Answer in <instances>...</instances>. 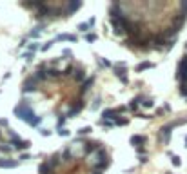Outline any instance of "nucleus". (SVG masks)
Wrapping results in <instances>:
<instances>
[{"mask_svg": "<svg viewBox=\"0 0 187 174\" xmlns=\"http://www.w3.org/2000/svg\"><path fill=\"white\" fill-rule=\"evenodd\" d=\"M55 40H56V42H76V34H71V33H60Z\"/></svg>", "mask_w": 187, "mask_h": 174, "instance_id": "13", "label": "nucleus"}, {"mask_svg": "<svg viewBox=\"0 0 187 174\" xmlns=\"http://www.w3.org/2000/svg\"><path fill=\"white\" fill-rule=\"evenodd\" d=\"M98 64H100L102 67H113V64H111L107 58H98Z\"/></svg>", "mask_w": 187, "mask_h": 174, "instance_id": "33", "label": "nucleus"}, {"mask_svg": "<svg viewBox=\"0 0 187 174\" xmlns=\"http://www.w3.org/2000/svg\"><path fill=\"white\" fill-rule=\"evenodd\" d=\"M38 49H42V45H38L36 42H31V44L27 45V51H29V53H36Z\"/></svg>", "mask_w": 187, "mask_h": 174, "instance_id": "30", "label": "nucleus"}, {"mask_svg": "<svg viewBox=\"0 0 187 174\" xmlns=\"http://www.w3.org/2000/svg\"><path fill=\"white\" fill-rule=\"evenodd\" d=\"M15 114H16V118H20V120H24L25 123H29V120L33 118V116H36L35 114V109L29 105V102L24 98L16 107H15Z\"/></svg>", "mask_w": 187, "mask_h": 174, "instance_id": "1", "label": "nucleus"}, {"mask_svg": "<svg viewBox=\"0 0 187 174\" xmlns=\"http://www.w3.org/2000/svg\"><path fill=\"white\" fill-rule=\"evenodd\" d=\"M178 123H184V122H173V123H167V125H164V127L160 129V140H162L164 143H169L171 133H173V129H175Z\"/></svg>", "mask_w": 187, "mask_h": 174, "instance_id": "4", "label": "nucleus"}, {"mask_svg": "<svg viewBox=\"0 0 187 174\" xmlns=\"http://www.w3.org/2000/svg\"><path fill=\"white\" fill-rule=\"evenodd\" d=\"M40 123H42V116H38V114H36V116H33V118L29 120V123H27V125H31V127H40Z\"/></svg>", "mask_w": 187, "mask_h": 174, "instance_id": "25", "label": "nucleus"}, {"mask_svg": "<svg viewBox=\"0 0 187 174\" xmlns=\"http://www.w3.org/2000/svg\"><path fill=\"white\" fill-rule=\"evenodd\" d=\"M96 156H98V160H96V162H109V154H107V151H105L104 147H100V149H98Z\"/></svg>", "mask_w": 187, "mask_h": 174, "instance_id": "19", "label": "nucleus"}, {"mask_svg": "<svg viewBox=\"0 0 187 174\" xmlns=\"http://www.w3.org/2000/svg\"><path fill=\"white\" fill-rule=\"evenodd\" d=\"M144 102H145V96H144V94H138V96H135V98L129 102V109H131V111H136L138 105L144 103Z\"/></svg>", "mask_w": 187, "mask_h": 174, "instance_id": "12", "label": "nucleus"}, {"mask_svg": "<svg viewBox=\"0 0 187 174\" xmlns=\"http://www.w3.org/2000/svg\"><path fill=\"white\" fill-rule=\"evenodd\" d=\"M169 156H171V163L175 165V167H180L182 165V158L180 156H176V154H173V153H167Z\"/></svg>", "mask_w": 187, "mask_h": 174, "instance_id": "26", "label": "nucleus"}, {"mask_svg": "<svg viewBox=\"0 0 187 174\" xmlns=\"http://www.w3.org/2000/svg\"><path fill=\"white\" fill-rule=\"evenodd\" d=\"M73 80H75V82H78V84H80V82L84 84V82L87 80V78H85V71H84V69H76V71H75V74H73Z\"/></svg>", "mask_w": 187, "mask_h": 174, "instance_id": "14", "label": "nucleus"}, {"mask_svg": "<svg viewBox=\"0 0 187 174\" xmlns=\"http://www.w3.org/2000/svg\"><path fill=\"white\" fill-rule=\"evenodd\" d=\"M65 120H67V116L60 114V116H58V120H56V129H64V125H65Z\"/></svg>", "mask_w": 187, "mask_h": 174, "instance_id": "29", "label": "nucleus"}, {"mask_svg": "<svg viewBox=\"0 0 187 174\" xmlns=\"http://www.w3.org/2000/svg\"><path fill=\"white\" fill-rule=\"evenodd\" d=\"M118 116H120V111H118V109H104V111H102V120L116 122Z\"/></svg>", "mask_w": 187, "mask_h": 174, "instance_id": "6", "label": "nucleus"}, {"mask_svg": "<svg viewBox=\"0 0 187 174\" xmlns=\"http://www.w3.org/2000/svg\"><path fill=\"white\" fill-rule=\"evenodd\" d=\"M107 167H109V162H93V169H95V171H98V172L105 171Z\"/></svg>", "mask_w": 187, "mask_h": 174, "instance_id": "20", "label": "nucleus"}, {"mask_svg": "<svg viewBox=\"0 0 187 174\" xmlns=\"http://www.w3.org/2000/svg\"><path fill=\"white\" fill-rule=\"evenodd\" d=\"M180 13L187 16V0H185V2H180Z\"/></svg>", "mask_w": 187, "mask_h": 174, "instance_id": "40", "label": "nucleus"}, {"mask_svg": "<svg viewBox=\"0 0 187 174\" xmlns=\"http://www.w3.org/2000/svg\"><path fill=\"white\" fill-rule=\"evenodd\" d=\"M33 76H35V78H36L38 82H45V80L49 78V76H47V71H36V73H35Z\"/></svg>", "mask_w": 187, "mask_h": 174, "instance_id": "24", "label": "nucleus"}, {"mask_svg": "<svg viewBox=\"0 0 187 174\" xmlns=\"http://www.w3.org/2000/svg\"><path fill=\"white\" fill-rule=\"evenodd\" d=\"M93 129L91 127H82V129H78V136H85V134H89Z\"/></svg>", "mask_w": 187, "mask_h": 174, "instance_id": "35", "label": "nucleus"}, {"mask_svg": "<svg viewBox=\"0 0 187 174\" xmlns=\"http://www.w3.org/2000/svg\"><path fill=\"white\" fill-rule=\"evenodd\" d=\"M0 140H2V131H0Z\"/></svg>", "mask_w": 187, "mask_h": 174, "instance_id": "52", "label": "nucleus"}, {"mask_svg": "<svg viewBox=\"0 0 187 174\" xmlns=\"http://www.w3.org/2000/svg\"><path fill=\"white\" fill-rule=\"evenodd\" d=\"M38 91V80L35 76H29L25 78V82L22 84V93L24 94H29V93H36Z\"/></svg>", "mask_w": 187, "mask_h": 174, "instance_id": "3", "label": "nucleus"}, {"mask_svg": "<svg viewBox=\"0 0 187 174\" xmlns=\"http://www.w3.org/2000/svg\"><path fill=\"white\" fill-rule=\"evenodd\" d=\"M185 49H187V44H185Z\"/></svg>", "mask_w": 187, "mask_h": 174, "instance_id": "53", "label": "nucleus"}, {"mask_svg": "<svg viewBox=\"0 0 187 174\" xmlns=\"http://www.w3.org/2000/svg\"><path fill=\"white\" fill-rule=\"evenodd\" d=\"M96 38H98V36H96V33H87V34H85V40H87L89 44L96 42Z\"/></svg>", "mask_w": 187, "mask_h": 174, "instance_id": "32", "label": "nucleus"}, {"mask_svg": "<svg viewBox=\"0 0 187 174\" xmlns=\"http://www.w3.org/2000/svg\"><path fill=\"white\" fill-rule=\"evenodd\" d=\"M18 160H20V162H27V160H31V156H29V154H20Z\"/></svg>", "mask_w": 187, "mask_h": 174, "instance_id": "44", "label": "nucleus"}, {"mask_svg": "<svg viewBox=\"0 0 187 174\" xmlns=\"http://www.w3.org/2000/svg\"><path fill=\"white\" fill-rule=\"evenodd\" d=\"M180 31H182L180 27H176V25H171V27H167V29H165L162 34H164L165 38H169V40H175V38H176V34H178Z\"/></svg>", "mask_w": 187, "mask_h": 174, "instance_id": "9", "label": "nucleus"}, {"mask_svg": "<svg viewBox=\"0 0 187 174\" xmlns=\"http://www.w3.org/2000/svg\"><path fill=\"white\" fill-rule=\"evenodd\" d=\"M62 54L64 56H71V49H62Z\"/></svg>", "mask_w": 187, "mask_h": 174, "instance_id": "46", "label": "nucleus"}, {"mask_svg": "<svg viewBox=\"0 0 187 174\" xmlns=\"http://www.w3.org/2000/svg\"><path fill=\"white\" fill-rule=\"evenodd\" d=\"M184 142H185V147H187V136H185V140H184Z\"/></svg>", "mask_w": 187, "mask_h": 174, "instance_id": "51", "label": "nucleus"}, {"mask_svg": "<svg viewBox=\"0 0 187 174\" xmlns=\"http://www.w3.org/2000/svg\"><path fill=\"white\" fill-rule=\"evenodd\" d=\"M136 153H138L140 156H145V147H136Z\"/></svg>", "mask_w": 187, "mask_h": 174, "instance_id": "43", "label": "nucleus"}, {"mask_svg": "<svg viewBox=\"0 0 187 174\" xmlns=\"http://www.w3.org/2000/svg\"><path fill=\"white\" fill-rule=\"evenodd\" d=\"M9 142H11V147L15 151H27L31 147V143L25 142V140H22L16 133H9Z\"/></svg>", "mask_w": 187, "mask_h": 174, "instance_id": "2", "label": "nucleus"}, {"mask_svg": "<svg viewBox=\"0 0 187 174\" xmlns=\"http://www.w3.org/2000/svg\"><path fill=\"white\" fill-rule=\"evenodd\" d=\"M0 125H2V127H7V120H5V118H0Z\"/></svg>", "mask_w": 187, "mask_h": 174, "instance_id": "49", "label": "nucleus"}, {"mask_svg": "<svg viewBox=\"0 0 187 174\" xmlns=\"http://www.w3.org/2000/svg\"><path fill=\"white\" fill-rule=\"evenodd\" d=\"M145 140H147V138H145L144 134H135V136H131V140H129V142H131V145H133V147H144Z\"/></svg>", "mask_w": 187, "mask_h": 174, "instance_id": "11", "label": "nucleus"}, {"mask_svg": "<svg viewBox=\"0 0 187 174\" xmlns=\"http://www.w3.org/2000/svg\"><path fill=\"white\" fill-rule=\"evenodd\" d=\"M13 151V147H9V145H0V154H9Z\"/></svg>", "mask_w": 187, "mask_h": 174, "instance_id": "36", "label": "nucleus"}, {"mask_svg": "<svg viewBox=\"0 0 187 174\" xmlns=\"http://www.w3.org/2000/svg\"><path fill=\"white\" fill-rule=\"evenodd\" d=\"M82 7V2L80 0H73V2H69L67 5H65V15L69 16V15H73L75 11H78Z\"/></svg>", "mask_w": 187, "mask_h": 174, "instance_id": "8", "label": "nucleus"}, {"mask_svg": "<svg viewBox=\"0 0 187 174\" xmlns=\"http://www.w3.org/2000/svg\"><path fill=\"white\" fill-rule=\"evenodd\" d=\"M18 165L16 160H0V167L2 169H15Z\"/></svg>", "mask_w": 187, "mask_h": 174, "instance_id": "17", "label": "nucleus"}, {"mask_svg": "<svg viewBox=\"0 0 187 174\" xmlns=\"http://www.w3.org/2000/svg\"><path fill=\"white\" fill-rule=\"evenodd\" d=\"M62 160H65V162L73 160V154H71V149H69V147H65V149L62 151Z\"/></svg>", "mask_w": 187, "mask_h": 174, "instance_id": "28", "label": "nucleus"}, {"mask_svg": "<svg viewBox=\"0 0 187 174\" xmlns=\"http://www.w3.org/2000/svg\"><path fill=\"white\" fill-rule=\"evenodd\" d=\"M53 44H55V40H51V42H45V44L42 45V51H44V53H45V51H49V49L53 47Z\"/></svg>", "mask_w": 187, "mask_h": 174, "instance_id": "39", "label": "nucleus"}, {"mask_svg": "<svg viewBox=\"0 0 187 174\" xmlns=\"http://www.w3.org/2000/svg\"><path fill=\"white\" fill-rule=\"evenodd\" d=\"M75 71H76V69H75V67H73V65H67V67H65V69H64V71H62V76H69V74H71V73H73V74H75Z\"/></svg>", "mask_w": 187, "mask_h": 174, "instance_id": "31", "label": "nucleus"}, {"mask_svg": "<svg viewBox=\"0 0 187 174\" xmlns=\"http://www.w3.org/2000/svg\"><path fill=\"white\" fill-rule=\"evenodd\" d=\"M98 107H100V100H96V102H95V103H93V107H91V109H95V111H96V109H98Z\"/></svg>", "mask_w": 187, "mask_h": 174, "instance_id": "48", "label": "nucleus"}, {"mask_svg": "<svg viewBox=\"0 0 187 174\" xmlns=\"http://www.w3.org/2000/svg\"><path fill=\"white\" fill-rule=\"evenodd\" d=\"M47 76H49V78H60V76H62V71H60V69H55V67H47Z\"/></svg>", "mask_w": 187, "mask_h": 174, "instance_id": "22", "label": "nucleus"}, {"mask_svg": "<svg viewBox=\"0 0 187 174\" xmlns=\"http://www.w3.org/2000/svg\"><path fill=\"white\" fill-rule=\"evenodd\" d=\"M76 29L87 34V33H89V29H93V27H91V24H89V22H82V24H78V25H76Z\"/></svg>", "mask_w": 187, "mask_h": 174, "instance_id": "23", "label": "nucleus"}, {"mask_svg": "<svg viewBox=\"0 0 187 174\" xmlns=\"http://www.w3.org/2000/svg\"><path fill=\"white\" fill-rule=\"evenodd\" d=\"M115 74H116V78H120L122 84H129V78H127V65H125V62H118V64L115 65Z\"/></svg>", "mask_w": 187, "mask_h": 174, "instance_id": "5", "label": "nucleus"}, {"mask_svg": "<svg viewBox=\"0 0 187 174\" xmlns=\"http://www.w3.org/2000/svg\"><path fill=\"white\" fill-rule=\"evenodd\" d=\"M178 93H180V96H184V98H187V85H180Z\"/></svg>", "mask_w": 187, "mask_h": 174, "instance_id": "41", "label": "nucleus"}, {"mask_svg": "<svg viewBox=\"0 0 187 174\" xmlns=\"http://www.w3.org/2000/svg\"><path fill=\"white\" fill-rule=\"evenodd\" d=\"M91 174H102V172H98V171H93V172H91Z\"/></svg>", "mask_w": 187, "mask_h": 174, "instance_id": "50", "label": "nucleus"}, {"mask_svg": "<svg viewBox=\"0 0 187 174\" xmlns=\"http://www.w3.org/2000/svg\"><path fill=\"white\" fill-rule=\"evenodd\" d=\"M93 84H95V76H91V78H87L84 84H82V87H80V94H84V93H87L91 87H93Z\"/></svg>", "mask_w": 187, "mask_h": 174, "instance_id": "15", "label": "nucleus"}, {"mask_svg": "<svg viewBox=\"0 0 187 174\" xmlns=\"http://www.w3.org/2000/svg\"><path fill=\"white\" fill-rule=\"evenodd\" d=\"M176 73H187V54H184V56L180 58V62H178V69H176Z\"/></svg>", "mask_w": 187, "mask_h": 174, "instance_id": "18", "label": "nucleus"}, {"mask_svg": "<svg viewBox=\"0 0 187 174\" xmlns=\"http://www.w3.org/2000/svg\"><path fill=\"white\" fill-rule=\"evenodd\" d=\"M42 29H44V24H38V25H35V27L31 29V33H29V38L36 40V38L40 36V33H42Z\"/></svg>", "mask_w": 187, "mask_h": 174, "instance_id": "16", "label": "nucleus"}, {"mask_svg": "<svg viewBox=\"0 0 187 174\" xmlns=\"http://www.w3.org/2000/svg\"><path fill=\"white\" fill-rule=\"evenodd\" d=\"M115 123H116V125H127V123H129V122H127V120H125V118H118V120H116V122H115Z\"/></svg>", "mask_w": 187, "mask_h": 174, "instance_id": "42", "label": "nucleus"}, {"mask_svg": "<svg viewBox=\"0 0 187 174\" xmlns=\"http://www.w3.org/2000/svg\"><path fill=\"white\" fill-rule=\"evenodd\" d=\"M87 22H89V24H91V27H95V24H96V20H95V16H91V18H89V20H87Z\"/></svg>", "mask_w": 187, "mask_h": 174, "instance_id": "47", "label": "nucleus"}, {"mask_svg": "<svg viewBox=\"0 0 187 174\" xmlns=\"http://www.w3.org/2000/svg\"><path fill=\"white\" fill-rule=\"evenodd\" d=\"M153 67H155V64H151V62H140V64L136 65V73H142V71L153 69Z\"/></svg>", "mask_w": 187, "mask_h": 174, "instance_id": "21", "label": "nucleus"}, {"mask_svg": "<svg viewBox=\"0 0 187 174\" xmlns=\"http://www.w3.org/2000/svg\"><path fill=\"white\" fill-rule=\"evenodd\" d=\"M22 58H24L25 62H31V60L35 58V53H29V51H27V53H24V54H22Z\"/></svg>", "mask_w": 187, "mask_h": 174, "instance_id": "37", "label": "nucleus"}, {"mask_svg": "<svg viewBox=\"0 0 187 174\" xmlns=\"http://www.w3.org/2000/svg\"><path fill=\"white\" fill-rule=\"evenodd\" d=\"M102 145L98 143V142H84V153L85 154H91V153H98V149H100Z\"/></svg>", "mask_w": 187, "mask_h": 174, "instance_id": "7", "label": "nucleus"}, {"mask_svg": "<svg viewBox=\"0 0 187 174\" xmlns=\"http://www.w3.org/2000/svg\"><path fill=\"white\" fill-rule=\"evenodd\" d=\"M40 134H42V136H49L51 131H49V129H40Z\"/></svg>", "mask_w": 187, "mask_h": 174, "instance_id": "45", "label": "nucleus"}, {"mask_svg": "<svg viewBox=\"0 0 187 174\" xmlns=\"http://www.w3.org/2000/svg\"><path fill=\"white\" fill-rule=\"evenodd\" d=\"M142 105H144L145 109H151V107L155 105V100H153V98H145V102H144Z\"/></svg>", "mask_w": 187, "mask_h": 174, "instance_id": "34", "label": "nucleus"}, {"mask_svg": "<svg viewBox=\"0 0 187 174\" xmlns=\"http://www.w3.org/2000/svg\"><path fill=\"white\" fill-rule=\"evenodd\" d=\"M84 105H85V102H84V100H78V103H76L75 107H71V109H69V113H67V118H73V116L80 114V111L84 109Z\"/></svg>", "mask_w": 187, "mask_h": 174, "instance_id": "10", "label": "nucleus"}, {"mask_svg": "<svg viewBox=\"0 0 187 174\" xmlns=\"http://www.w3.org/2000/svg\"><path fill=\"white\" fill-rule=\"evenodd\" d=\"M102 127H105V129H113V127H116V123L115 122H111V120H102L100 118V122H98Z\"/></svg>", "mask_w": 187, "mask_h": 174, "instance_id": "27", "label": "nucleus"}, {"mask_svg": "<svg viewBox=\"0 0 187 174\" xmlns=\"http://www.w3.org/2000/svg\"><path fill=\"white\" fill-rule=\"evenodd\" d=\"M56 133H58V136H62V138H67L69 136V131L64 127V129H56Z\"/></svg>", "mask_w": 187, "mask_h": 174, "instance_id": "38", "label": "nucleus"}]
</instances>
